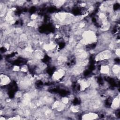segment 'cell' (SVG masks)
Returning <instances> with one entry per match:
<instances>
[{"label":"cell","mask_w":120,"mask_h":120,"mask_svg":"<svg viewBox=\"0 0 120 120\" xmlns=\"http://www.w3.org/2000/svg\"><path fill=\"white\" fill-rule=\"evenodd\" d=\"M112 52L111 49H106L101 51L95 56V60L96 61H100L104 60L109 59L112 57Z\"/></svg>","instance_id":"obj_1"},{"label":"cell","mask_w":120,"mask_h":120,"mask_svg":"<svg viewBox=\"0 0 120 120\" xmlns=\"http://www.w3.org/2000/svg\"><path fill=\"white\" fill-rule=\"evenodd\" d=\"M98 114L96 112H88L82 116V120H93L96 119L98 118Z\"/></svg>","instance_id":"obj_2"},{"label":"cell","mask_w":120,"mask_h":120,"mask_svg":"<svg viewBox=\"0 0 120 120\" xmlns=\"http://www.w3.org/2000/svg\"><path fill=\"white\" fill-rule=\"evenodd\" d=\"M11 82L9 76L5 74H1L0 75V85L4 86L8 84Z\"/></svg>","instance_id":"obj_3"},{"label":"cell","mask_w":120,"mask_h":120,"mask_svg":"<svg viewBox=\"0 0 120 120\" xmlns=\"http://www.w3.org/2000/svg\"><path fill=\"white\" fill-rule=\"evenodd\" d=\"M120 106V98L119 95L117 96L114 98H113L111 105V108L113 110H117L118 109Z\"/></svg>","instance_id":"obj_4"},{"label":"cell","mask_w":120,"mask_h":120,"mask_svg":"<svg viewBox=\"0 0 120 120\" xmlns=\"http://www.w3.org/2000/svg\"><path fill=\"white\" fill-rule=\"evenodd\" d=\"M111 71V68L109 65H101L100 73L102 75H109Z\"/></svg>","instance_id":"obj_5"},{"label":"cell","mask_w":120,"mask_h":120,"mask_svg":"<svg viewBox=\"0 0 120 120\" xmlns=\"http://www.w3.org/2000/svg\"><path fill=\"white\" fill-rule=\"evenodd\" d=\"M61 100V102L62 103H63V104H65V105H67L68 104V103H69V98L68 97H63L61 98L60 99Z\"/></svg>","instance_id":"obj_6"},{"label":"cell","mask_w":120,"mask_h":120,"mask_svg":"<svg viewBox=\"0 0 120 120\" xmlns=\"http://www.w3.org/2000/svg\"><path fill=\"white\" fill-rule=\"evenodd\" d=\"M115 54L116 55V57H119L120 54V48L118 47L116 48L115 49Z\"/></svg>","instance_id":"obj_7"}]
</instances>
